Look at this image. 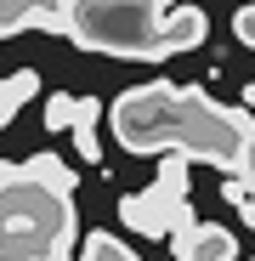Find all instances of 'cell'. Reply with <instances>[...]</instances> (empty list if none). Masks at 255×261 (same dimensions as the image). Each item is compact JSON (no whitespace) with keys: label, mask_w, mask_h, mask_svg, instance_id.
I'll return each mask as SVG.
<instances>
[{"label":"cell","mask_w":255,"mask_h":261,"mask_svg":"<svg viewBox=\"0 0 255 261\" xmlns=\"http://www.w3.org/2000/svg\"><path fill=\"white\" fill-rule=\"evenodd\" d=\"M114 137L125 153H176V159H204L238 176L244 153L255 142L249 108H227L204 85H131L114 97Z\"/></svg>","instance_id":"obj_1"},{"label":"cell","mask_w":255,"mask_h":261,"mask_svg":"<svg viewBox=\"0 0 255 261\" xmlns=\"http://www.w3.org/2000/svg\"><path fill=\"white\" fill-rule=\"evenodd\" d=\"M74 188V170L57 153L0 165V261H68Z\"/></svg>","instance_id":"obj_2"},{"label":"cell","mask_w":255,"mask_h":261,"mask_svg":"<svg viewBox=\"0 0 255 261\" xmlns=\"http://www.w3.org/2000/svg\"><path fill=\"white\" fill-rule=\"evenodd\" d=\"M153 0H68V40L79 51H102L125 63L153 57V29H159Z\"/></svg>","instance_id":"obj_3"},{"label":"cell","mask_w":255,"mask_h":261,"mask_svg":"<svg viewBox=\"0 0 255 261\" xmlns=\"http://www.w3.org/2000/svg\"><path fill=\"white\" fill-rule=\"evenodd\" d=\"M119 222L142 233V239H170L182 222H193V204H187V159L164 153L159 159V176L142 193H125L119 199Z\"/></svg>","instance_id":"obj_4"},{"label":"cell","mask_w":255,"mask_h":261,"mask_svg":"<svg viewBox=\"0 0 255 261\" xmlns=\"http://www.w3.org/2000/svg\"><path fill=\"white\" fill-rule=\"evenodd\" d=\"M204 40H210V17H204L199 6H170V12L159 17V29H153V57H148V63L182 57V51L204 46Z\"/></svg>","instance_id":"obj_5"},{"label":"cell","mask_w":255,"mask_h":261,"mask_svg":"<svg viewBox=\"0 0 255 261\" xmlns=\"http://www.w3.org/2000/svg\"><path fill=\"white\" fill-rule=\"evenodd\" d=\"M170 244H176V261H233L238 255V239L221 222H199V216L170 233Z\"/></svg>","instance_id":"obj_6"},{"label":"cell","mask_w":255,"mask_h":261,"mask_svg":"<svg viewBox=\"0 0 255 261\" xmlns=\"http://www.w3.org/2000/svg\"><path fill=\"white\" fill-rule=\"evenodd\" d=\"M97 119H102V102L97 97H74V114H68V130H74V153L85 165L102 159V142H97Z\"/></svg>","instance_id":"obj_7"},{"label":"cell","mask_w":255,"mask_h":261,"mask_svg":"<svg viewBox=\"0 0 255 261\" xmlns=\"http://www.w3.org/2000/svg\"><path fill=\"white\" fill-rule=\"evenodd\" d=\"M34 91H40V74H34V68H17V74H6V80H0V130L17 119V108H23Z\"/></svg>","instance_id":"obj_8"},{"label":"cell","mask_w":255,"mask_h":261,"mask_svg":"<svg viewBox=\"0 0 255 261\" xmlns=\"http://www.w3.org/2000/svg\"><path fill=\"white\" fill-rule=\"evenodd\" d=\"M79 261H136V250L125 239H114V233H91L85 250H79Z\"/></svg>","instance_id":"obj_9"},{"label":"cell","mask_w":255,"mask_h":261,"mask_svg":"<svg viewBox=\"0 0 255 261\" xmlns=\"http://www.w3.org/2000/svg\"><path fill=\"white\" fill-rule=\"evenodd\" d=\"M221 193H227V204H233V210L244 216V222L255 227V176H233V182H227Z\"/></svg>","instance_id":"obj_10"},{"label":"cell","mask_w":255,"mask_h":261,"mask_svg":"<svg viewBox=\"0 0 255 261\" xmlns=\"http://www.w3.org/2000/svg\"><path fill=\"white\" fill-rule=\"evenodd\" d=\"M68 114H74V97L68 91L46 97V130H68Z\"/></svg>","instance_id":"obj_11"},{"label":"cell","mask_w":255,"mask_h":261,"mask_svg":"<svg viewBox=\"0 0 255 261\" xmlns=\"http://www.w3.org/2000/svg\"><path fill=\"white\" fill-rule=\"evenodd\" d=\"M233 34H238V46H249V51H255V0L233 17Z\"/></svg>","instance_id":"obj_12"},{"label":"cell","mask_w":255,"mask_h":261,"mask_svg":"<svg viewBox=\"0 0 255 261\" xmlns=\"http://www.w3.org/2000/svg\"><path fill=\"white\" fill-rule=\"evenodd\" d=\"M238 176H255V142H249V153H244V170Z\"/></svg>","instance_id":"obj_13"},{"label":"cell","mask_w":255,"mask_h":261,"mask_svg":"<svg viewBox=\"0 0 255 261\" xmlns=\"http://www.w3.org/2000/svg\"><path fill=\"white\" fill-rule=\"evenodd\" d=\"M244 102H249V114H255V85H244Z\"/></svg>","instance_id":"obj_14"},{"label":"cell","mask_w":255,"mask_h":261,"mask_svg":"<svg viewBox=\"0 0 255 261\" xmlns=\"http://www.w3.org/2000/svg\"><path fill=\"white\" fill-rule=\"evenodd\" d=\"M153 6H159V12H170V6H182V0H153Z\"/></svg>","instance_id":"obj_15"},{"label":"cell","mask_w":255,"mask_h":261,"mask_svg":"<svg viewBox=\"0 0 255 261\" xmlns=\"http://www.w3.org/2000/svg\"><path fill=\"white\" fill-rule=\"evenodd\" d=\"M249 261H255V255H249Z\"/></svg>","instance_id":"obj_16"}]
</instances>
